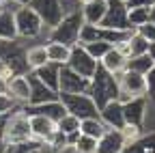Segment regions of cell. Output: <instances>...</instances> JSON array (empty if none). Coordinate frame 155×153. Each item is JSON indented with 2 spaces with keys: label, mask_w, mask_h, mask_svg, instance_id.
Wrapping results in <instances>:
<instances>
[{
  "label": "cell",
  "mask_w": 155,
  "mask_h": 153,
  "mask_svg": "<svg viewBox=\"0 0 155 153\" xmlns=\"http://www.w3.org/2000/svg\"><path fill=\"white\" fill-rule=\"evenodd\" d=\"M45 52H48V63H54V65H67L69 61V52H71V45H65V43H58V41H48L45 43Z\"/></svg>",
  "instance_id": "obj_21"
},
{
  "label": "cell",
  "mask_w": 155,
  "mask_h": 153,
  "mask_svg": "<svg viewBox=\"0 0 155 153\" xmlns=\"http://www.w3.org/2000/svg\"><path fill=\"white\" fill-rule=\"evenodd\" d=\"M32 138L30 134V119L22 112V108H17L15 112L9 114V119L2 127L0 134V145H15V142H24Z\"/></svg>",
  "instance_id": "obj_3"
},
{
  "label": "cell",
  "mask_w": 155,
  "mask_h": 153,
  "mask_svg": "<svg viewBox=\"0 0 155 153\" xmlns=\"http://www.w3.org/2000/svg\"><path fill=\"white\" fill-rule=\"evenodd\" d=\"M28 119H30V134H32V138L45 145L52 138V134L56 131V121H52L48 117H41V114H35V117H28Z\"/></svg>",
  "instance_id": "obj_13"
},
{
  "label": "cell",
  "mask_w": 155,
  "mask_h": 153,
  "mask_svg": "<svg viewBox=\"0 0 155 153\" xmlns=\"http://www.w3.org/2000/svg\"><path fill=\"white\" fill-rule=\"evenodd\" d=\"M58 71H61V65H54V63H45L43 67H39L35 69L32 73L37 75L39 80H41L48 88L56 91L58 93Z\"/></svg>",
  "instance_id": "obj_22"
},
{
  "label": "cell",
  "mask_w": 155,
  "mask_h": 153,
  "mask_svg": "<svg viewBox=\"0 0 155 153\" xmlns=\"http://www.w3.org/2000/svg\"><path fill=\"white\" fill-rule=\"evenodd\" d=\"M125 69H131V71H136V73L147 75L151 69H155V61L144 52V54H138V56H131V58H127Z\"/></svg>",
  "instance_id": "obj_25"
},
{
  "label": "cell",
  "mask_w": 155,
  "mask_h": 153,
  "mask_svg": "<svg viewBox=\"0 0 155 153\" xmlns=\"http://www.w3.org/2000/svg\"><path fill=\"white\" fill-rule=\"evenodd\" d=\"M147 54H149L151 58L155 61V43H149V50H147Z\"/></svg>",
  "instance_id": "obj_39"
},
{
  "label": "cell",
  "mask_w": 155,
  "mask_h": 153,
  "mask_svg": "<svg viewBox=\"0 0 155 153\" xmlns=\"http://www.w3.org/2000/svg\"><path fill=\"white\" fill-rule=\"evenodd\" d=\"M9 2H13L15 7H19V5H28V0H9Z\"/></svg>",
  "instance_id": "obj_40"
},
{
  "label": "cell",
  "mask_w": 155,
  "mask_h": 153,
  "mask_svg": "<svg viewBox=\"0 0 155 153\" xmlns=\"http://www.w3.org/2000/svg\"><path fill=\"white\" fill-rule=\"evenodd\" d=\"M78 2H80V5H86V2H93V0H78Z\"/></svg>",
  "instance_id": "obj_42"
},
{
  "label": "cell",
  "mask_w": 155,
  "mask_h": 153,
  "mask_svg": "<svg viewBox=\"0 0 155 153\" xmlns=\"http://www.w3.org/2000/svg\"><path fill=\"white\" fill-rule=\"evenodd\" d=\"M149 22V7H134V9H127V26L131 30H136L138 26L147 24Z\"/></svg>",
  "instance_id": "obj_27"
},
{
  "label": "cell",
  "mask_w": 155,
  "mask_h": 153,
  "mask_svg": "<svg viewBox=\"0 0 155 153\" xmlns=\"http://www.w3.org/2000/svg\"><path fill=\"white\" fill-rule=\"evenodd\" d=\"M125 147V140L121 136V129L108 127L101 138H97V151L95 153H121Z\"/></svg>",
  "instance_id": "obj_15"
},
{
  "label": "cell",
  "mask_w": 155,
  "mask_h": 153,
  "mask_svg": "<svg viewBox=\"0 0 155 153\" xmlns=\"http://www.w3.org/2000/svg\"><path fill=\"white\" fill-rule=\"evenodd\" d=\"M7 82L9 80H5L2 75H0V93H7Z\"/></svg>",
  "instance_id": "obj_38"
},
{
  "label": "cell",
  "mask_w": 155,
  "mask_h": 153,
  "mask_svg": "<svg viewBox=\"0 0 155 153\" xmlns=\"http://www.w3.org/2000/svg\"><path fill=\"white\" fill-rule=\"evenodd\" d=\"M7 93L15 99L17 106H24L30 101V82H28V73H19L13 75L7 82Z\"/></svg>",
  "instance_id": "obj_12"
},
{
  "label": "cell",
  "mask_w": 155,
  "mask_h": 153,
  "mask_svg": "<svg viewBox=\"0 0 155 153\" xmlns=\"http://www.w3.org/2000/svg\"><path fill=\"white\" fill-rule=\"evenodd\" d=\"M15 26H17L19 39H37L45 28L43 20L30 5H19L15 9Z\"/></svg>",
  "instance_id": "obj_4"
},
{
  "label": "cell",
  "mask_w": 155,
  "mask_h": 153,
  "mask_svg": "<svg viewBox=\"0 0 155 153\" xmlns=\"http://www.w3.org/2000/svg\"><path fill=\"white\" fill-rule=\"evenodd\" d=\"M149 22H153V24H155V2L149 7Z\"/></svg>",
  "instance_id": "obj_37"
},
{
  "label": "cell",
  "mask_w": 155,
  "mask_h": 153,
  "mask_svg": "<svg viewBox=\"0 0 155 153\" xmlns=\"http://www.w3.org/2000/svg\"><path fill=\"white\" fill-rule=\"evenodd\" d=\"M106 9H108V2L106 0H93V2H86V5H80V15L84 24H91V26H99L104 15H106Z\"/></svg>",
  "instance_id": "obj_17"
},
{
  "label": "cell",
  "mask_w": 155,
  "mask_h": 153,
  "mask_svg": "<svg viewBox=\"0 0 155 153\" xmlns=\"http://www.w3.org/2000/svg\"><path fill=\"white\" fill-rule=\"evenodd\" d=\"M58 99L65 106V110L69 114L78 119H91V117H97L99 114V108L93 101V97L88 93H58Z\"/></svg>",
  "instance_id": "obj_5"
},
{
  "label": "cell",
  "mask_w": 155,
  "mask_h": 153,
  "mask_svg": "<svg viewBox=\"0 0 155 153\" xmlns=\"http://www.w3.org/2000/svg\"><path fill=\"white\" fill-rule=\"evenodd\" d=\"M28 82H30V101L28 104H45V101L58 99V93L48 88L32 71H28Z\"/></svg>",
  "instance_id": "obj_16"
},
{
  "label": "cell",
  "mask_w": 155,
  "mask_h": 153,
  "mask_svg": "<svg viewBox=\"0 0 155 153\" xmlns=\"http://www.w3.org/2000/svg\"><path fill=\"white\" fill-rule=\"evenodd\" d=\"M9 5V0H0V7H7Z\"/></svg>",
  "instance_id": "obj_41"
},
{
  "label": "cell",
  "mask_w": 155,
  "mask_h": 153,
  "mask_svg": "<svg viewBox=\"0 0 155 153\" xmlns=\"http://www.w3.org/2000/svg\"><path fill=\"white\" fill-rule=\"evenodd\" d=\"M56 129H61L63 134H71V131H80V119L73 114L65 112L61 119L56 121Z\"/></svg>",
  "instance_id": "obj_30"
},
{
  "label": "cell",
  "mask_w": 155,
  "mask_h": 153,
  "mask_svg": "<svg viewBox=\"0 0 155 153\" xmlns=\"http://www.w3.org/2000/svg\"><path fill=\"white\" fill-rule=\"evenodd\" d=\"M0 61H2L13 75L19 73H28V65H26V50L19 45L17 39L13 41H0Z\"/></svg>",
  "instance_id": "obj_6"
},
{
  "label": "cell",
  "mask_w": 155,
  "mask_h": 153,
  "mask_svg": "<svg viewBox=\"0 0 155 153\" xmlns=\"http://www.w3.org/2000/svg\"><path fill=\"white\" fill-rule=\"evenodd\" d=\"M144 78H147V99H155V69H151Z\"/></svg>",
  "instance_id": "obj_35"
},
{
  "label": "cell",
  "mask_w": 155,
  "mask_h": 153,
  "mask_svg": "<svg viewBox=\"0 0 155 153\" xmlns=\"http://www.w3.org/2000/svg\"><path fill=\"white\" fill-rule=\"evenodd\" d=\"M28 2H30V0H28Z\"/></svg>",
  "instance_id": "obj_43"
},
{
  "label": "cell",
  "mask_w": 155,
  "mask_h": 153,
  "mask_svg": "<svg viewBox=\"0 0 155 153\" xmlns=\"http://www.w3.org/2000/svg\"><path fill=\"white\" fill-rule=\"evenodd\" d=\"M48 63V52H45V45H32L26 50V65H28V71H35L39 67H43Z\"/></svg>",
  "instance_id": "obj_26"
},
{
  "label": "cell",
  "mask_w": 155,
  "mask_h": 153,
  "mask_svg": "<svg viewBox=\"0 0 155 153\" xmlns=\"http://www.w3.org/2000/svg\"><path fill=\"white\" fill-rule=\"evenodd\" d=\"M95 151H97V140L80 134L78 140H75V145H73V153H95Z\"/></svg>",
  "instance_id": "obj_31"
},
{
  "label": "cell",
  "mask_w": 155,
  "mask_h": 153,
  "mask_svg": "<svg viewBox=\"0 0 155 153\" xmlns=\"http://www.w3.org/2000/svg\"><path fill=\"white\" fill-rule=\"evenodd\" d=\"M108 129V125L99 119V114L97 117H91V119H82L80 121V134H84V136H91V138H101L104 131Z\"/></svg>",
  "instance_id": "obj_24"
},
{
  "label": "cell",
  "mask_w": 155,
  "mask_h": 153,
  "mask_svg": "<svg viewBox=\"0 0 155 153\" xmlns=\"http://www.w3.org/2000/svg\"><path fill=\"white\" fill-rule=\"evenodd\" d=\"M88 95L97 104V108H101L108 101L116 99V97H119V82H116V75L108 73L104 67H97V71L93 73V78H91Z\"/></svg>",
  "instance_id": "obj_1"
},
{
  "label": "cell",
  "mask_w": 155,
  "mask_h": 153,
  "mask_svg": "<svg viewBox=\"0 0 155 153\" xmlns=\"http://www.w3.org/2000/svg\"><path fill=\"white\" fill-rule=\"evenodd\" d=\"M121 153H155V131L142 134L138 140L125 145Z\"/></svg>",
  "instance_id": "obj_23"
},
{
  "label": "cell",
  "mask_w": 155,
  "mask_h": 153,
  "mask_svg": "<svg viewBox=\"0 0 155 153\" xmlns=\"http://www.w3.org/2000/svg\"><path fill=\"white\" fill-rule=\"evenodd\" d=\"M28 5L39 13V17L43 20V24L50 26V28H54L65 15L61 0H30Z\"/></svg>",
  "instance_id": "obj_10"
},
{
  "label": "cell",
  "mask_w": 155,
  "mask_h": 153,
  "mask_svg": "<svg viewBox=\"0 0 155 153\" xmlns=\"http://www.w3.org/2000/svg\"><path fill=\"white\" fill-rule=\"evenodd\" d=\"M99 119H101L108 127H112V129H121V127L125 125V119H123V104H121L119 99L108 101L106 106L99 108Z\"/></svg>",
  "instance_id": "obj_14"
},
{
  "label": "cell",
  "mask_w": 155,
  "mask_h": 153,
  "mask_svg": "<svg viewBox=\"0 0 155 153\" xmlns=\"http://www.w3.org/2000/svg\"><path fill=\"white\" fill-rule=\"evenodd\" d=\"M127 58H131V56H138V54H144L149 50V41L144 39V37H140L136 30H131V35L127 37V39L121 43V45H116Z\"/></svg>",
  "instance_id": "obj_20"
},
{
  "label": "cell",
  "mask_w": 155,
  "mask_h": 153,
  "mask_svg": "<svg viewBox=\"0 0 155 153\" xmlns=\"http://www.w3.org/2000/svg\"><path fill=\"white\" fill-rule=\"evenodd\" d=\"M45 145L50 147V151H52V153H65V151H69L67 134H63L61 129H56V131L52 134V138H50Z\"/></svg>",
  "instance_id": "obj_29"
},
{
  "label": "cell",
  "mask_w": 155,
  "mask_h": 153,
  "mask_svg": "<svg viewBox=\"0 0 155 153\" xmlns=\"http://www.w3.org/2000/svg\"><path fill=\"white\" fill-rule=\"evenodd\" d=\"M121 136H123V140H125V145H129V142H134V140H138L140 136H142V127H138V125H123L121 127Z\"/></svg>",
  "instance_id": "obj_32"
},
{
  "label": "cell",
  "mask_w": 155,
  "mask_h": 153,
  "mask_svg": "<svg viewBox=\"0 0 155 153\" xmlns=\"http://www.w3.org/2000/svg\"><path fill=\"white\" fill-rule=\"evenodd\" d=\"M19 106L15 104V99L11 97L9 93H0V114H11L15 112Z\"/></svg>",
  "instance_id": "obj_33"
},
{
  "label": "cell",
  "mask_w": 155,
  "mask_h": 153,
  "mask_svg": "<svg viewBox=\"0 0 155 153\" xmlns=\"http://www.w3.org/2000/svg\"><path fill=\"white\" fill-rule=\"evenodd\" d=\"M108 2V9H106V15L99 26L104 28H116V30H131L127 26V5L125 0H106Z\"/></svg>",
  "instance_id": "obj_8"
},
{
  "label": "cell",
  "mask_w": 155,
  "mask_h": 153,
  "mask_svg": "<svg viewBox=\"0 0 155 153\" xmlns=\"http://www.w3.org/2000/svg\"><path fill=\"white\" fill-rule=\"evenodd\" d=\"M84 26V20L80 11H73V13H65L63 20L58 22L54 28H50V39L48 41H58V43H65V45H75L80 41V30Z\"/></svg>",
  "instance_id": "obj_2"
},
{
  "label": "cell",
  "mask_w": 155,
  "mask_h": 153,
  "mask_svg": "<svg viewBox=\"0 0 155 153\" xmlns=\"http://www.w3.org/2000/svg\"><path fill=\"white\" fill-rule=\"evenodd\" d=\"M91 80L82 78L80 73H75L67 65L61 67L58 71V93H88Z\"/></svg>",
  "instance_id": "obj_9"
},
{
  "label": "cell",
  "mask_w": 155,
  "mask_h": 153,
  "mask_svg": "<svg viewBox=\"0 0 155 153\" xmlns=\"http://www.w3.org/2000/svg\"><path fill=\"white\" fill-rule=\"evenodd\" d=\"M82 48L93 56V58L99 63L101 58H104V54L110 50V48H114L112 43H106V41H86V43H82Z\"/></svg>",
  "instance_id": "obj_28"
},
{
  "label": "cell",
  "mask_w": 155,
  "mask_h": 153,
  "mask_svg": "<svg viewBox=\"0 0 155 153\" xmlns=\"http://www.w3.org/2000/svg\"><path fill=\"white\" fill-rule=\"evenodd\" d=\"M136 32H138L140 37H144L149 43H155V24H153V22H147V24L138 26V28H136Z\"/></svg>",
  "instance_id": "obj_34"
},
{
  "label": "cell",
  "mask_w": 155,
  "mask_h": 153,
  "mask_svg": "<svg viewBox=\"0 0 155 153\" xmlns=\"http://www.w3.org/2000/svg\"><path fill=\"white\" fill-rule=\"evenodd\" d=\"M67 67L73 69L75 73H80L82 78H93V73L97 71L99 63H97L93 56L82 48V43H75L71 45V52H69V61H67Z\"/></svg>",
  "instance_id": "obj_7"
},
{
  "label": "cell",
  "mask_w": 155,
  "mask_h": 153,
  "mask_svg": "<svg viewBox=\"0 0 155 153\" xmlns=\"http://www.w3.org/2000/svg\"><path fill=\"white\" fill-rule=\"evenodd\" d=\"M17 37L15 11L11 7H0V41H13Z\"/></svg>",
  "instance_id": "obj_18"
},
{
  "label": "cell",
  "mask_w": 155,
  "mask_h": 153,
  "mask_svg": "<svg viewBox=\"0 0 155 153\" xmlns=\"http://www.w3.org/2000/svg\"><path fill=\"white\" fill-rule=\"evenodd\" d=\"M155 0H125L127 9H134V7H151Z\"/></svg>",
  "instance_id": "obj_36"
},
{
  "label": "cell",
  "mask_w": 155,
  "mask_h": 153,
  "mask_svg": "<svg viewBox=\"0 0 155 153\" xmlns=\"http://www.w3.org/2000/svg\"><path fill=\"white\" fill-rule=\"evenodd\" d=\"M125 65H127V56L119 50V48H110L106 54H104V58L99 61V67H104L108 73H112V75H116V73H121L123 69H125Z\"/></svg>",
  "instance_id": "obj_19"
},
{
  "label": "cell",
  "mask_w": 155,
  "mask_h": 153,
  "mask_svg": "<svg viewBox=\"0 0 155 153\" xmlns=\"http://www.w3.org/2000/svg\"><path fill=\"white\" fill-rule=\"evenodd\" d=\"M147 97H131L123 104V119L127 125H138L142 127L147 119Z\"/></svg>",
  "instance_id": "obj_11"
}]
</instances>
